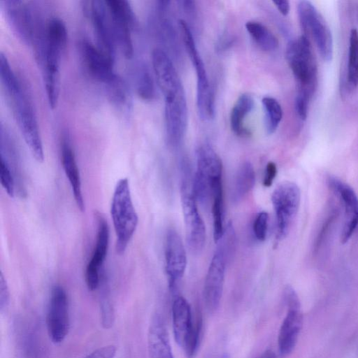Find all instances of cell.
Masks as SVG:
<instances>
[{"label":"cell","instance_id":"cell-1","mask_svg":"<svg viewBox=\"0 0 358 358\" xmlns=\"http://www.w3.org/2000/svg\"><path fill=\"white\" fill-rule=\"evenodd\" d=\"M110 215L116 236L115 249L124 253L136 229L138 217L133 204L128 179L117 182L111 201Z\"/></svg>","mask_w":358,"mask_h":358},{"label":"cell","instance_id":"cell-2","mask_svg":"<svg viewBox=\"0 0 358 358\" xmlns=\"http://www.w3.org/2000/svg\"><path fill=\"white\" fill-rule=\"evenodd\" d=\"M286 59L298 83V91L312 96L317 85V66L310 40L304 35L290 41Z\"/></svg>","mask_w":358,"mask_h":358},{"label":"cell","instance_id":"cell-3","mask_svg":"<svg viewBox=\"0 0 358 358\" xmlns=\"http://www.w3.org/2000/svg\"><path fill=\"white\" fill-rule=\"evenodd\" d=\"M172 325L176 341L187 358H193L199 345L202 317L196 313L195 320L188 301L177 296L172 304Z\"/></svg>","mask_w":358,"mask_h":358},{"label":"cell","instance_id":"cell-4","mask_svg":"<svg viewBox=\"0 0 358 358\" xmlns=\"http://www.w3.org/2000/svg\"><path fill=\"white\" fill-rule=\"evenodd\" d=\"M179 27L185 48L196 71L198 113L201 120H208L214 116L215 106L214 96L210 87L206 68L187 23L183 20H180Z\"/></svg>","mask_w":358,"mask_h":358},{"label":"cell","instance_id":"cell-5","mask_svg":"<svg viewBox=\"0 0 358 358\" xmlns=\"http://www.w3.org/2000/svg\"><path fill=\"white\" fill-rule=\"evenodd\" d=\"M180 182V198L187 243L192 251H201L205 244L206 227L199 213L192 190V180L187 166H183Z\"/></svg>","mask_w":358,"mask_h":358},{"label":"cell","instance_id":"cell-6","mask_svg":"<svg viewBox=\"0 0 358 358\" xmlns=\"http://www.w3.org/2000/svg\"><path fill=\"white\" fill-rule=\"evenodd\" d=\"M297 13L303 35L313 39L322 59L330 62L333 57V38L323 17L308 1L299 2Z\"/></svg>","mask_w":358,"mask_h":358},{"label":"cell","instance_id":"cell-7","mask_svg":"<svg viewBox=\"0 0 358 358\" xmlns=\"http://www.w3.org/2000/svg\"><path fill=\"white\" fill-rule=\"evenodd\" d=\"M196 170L192 180V190L196 201L206 203L211 198L212 184L222 178V160L208 144L199 146L196 152Z\"/></svg>","mask_w":358,"mask_h":358},{"label":"cell","instance_id":"cell-8","mask_svg":"<svg viewBox=\"0 0 358 358\" xmlns=\"http://www.w3.org/2000/svg\"><path fill=\"white\" fill-rule=\"evenodd\" d=\"M301 192L299 186L290 181L280 183L271 195L276 222L275 239L280 241L289 233L299 208Z\"/></svg>","mask_w":358,"mask_h":358},{"label":"cell","instance_id":"cell-9","mask_svg":"<svg viewBox=\"0 0 358 358\" xmlns=\"http://www.w3.org/2000/svg\"><path fill=\"white\" fill-rule=\"evenodd\" d=\"M152 64L157 83L164 95L165 105H177L186 102L180 77L169 55L163 50L152 52Z\"/></svg>","mask_w":358,"mask_h":358},{"label":"cell","instance_id":"cell-10","mask_svg":"<svg viewBox=\"0 0 358 358\" xmlns=\"http://www.w3.org/2000/svg\"><path fill=\"white\" fill-rule=\"evenodd\" d=\"M284 300L287 312L280 326L278 345L281 357L288 356L294 349L303 323V314L297 294L292 287L284 289Z\"/></svg>","mask_w":358,"mask_h":358},{"label":"cell","instance_id":"cell-11","mask_svg":"<svg viewBox=\"0 0 358 358\" xmlns=\"http://www.w3.org/2000/svg\"><path fill=\"white\" fill-rule=\"evenodd\" d=\"M13 113L22 137L38 162L44 160L43 144L36 117L23 91L10 98Z\"/></svg>","mask_w":358,"mask_h":358},{"label":"cell","instance_id":"cell-12","mask_svg":"<svg viewBox=\"0 0 358 358\" xmlns=\"http://www.w3.org/2000/svg\"><path fill=\"white\" fill-rule=\"evenodd\" d=\"M105 2L115 44L124 56L129 58L133 55L131 28L136 24L134 10L126 0H107Z\"/></svg>","mask_w":358,"mask_h":358},{"label":"cell","instance_id":"cell-13","mask_svg":"<svg viewBox=\"0 0 358 358\" xmlns=\"http://www.w3.org/2000/svg\"><path fill=\"white\" fill-rule=\"evenodd\" d=\"M46 323L48 335L55 343H62L66 337L69 327V307L67 294L59 285L51 291Z\"/></svg>","mask_w":358,"mask_h":358},{"label":"cell","instance_id":"cell-14","mask_svg":"<svg viewBox=\"0 0 358 358\" xmlns=\"http://www.w3.org/2000/svg\"><path fill=\"white\" fill-rule=\"evenodd\" d=\"M327 183L344 207L345 220L341 234V242L344 244L351 238L358 225V197L350 186L336 177L329 176Z\"/></svg>","mask_w":358,"mask_h":358},{"label":"cell","instance_id":"cell-15","mask_svg":"<svg viewBox=\"0 0 358 358\" xmlns=\"http://www.w3.org/2000/svg\"><path fill=\"white\" fill-rule=\"evenodd\" d=\"M165 271L169 288L173 290L182 278L187 266L185 248L179 234L173 229L167 231L164 246Z\"/></svg>","mask_w":358,"mask_h":358},{"label":"cell","instance_id":"cell-16","mask_svg":"<svg viewBox=\"0 0 358 358\" xmlns=\"http://www.w3.org/2000/svg\"><path fill=\"white\" fill-rule=\"evenodd\" d=\"M224 255L216 248L210 263L203 285V299L207 309L215 311L219 306L222 295L226 265Z\"/></svg>","mask_w":358,"mask_h":358},{"label":"cell","instance_id":"cell-17","mask_svg":"<svg viewBox=\"0 0 358 358\" xmlns=\"http://www.w3.org/2000/svg\"><path fill=\"white\" fill-rule=\"evenodd\" d=\"M97 232L92 257L85 270V282L89 290L94 291L100 285V269L108 250L109 228L106 219L98 213L96 215Z\"/></svg>","mask_w":358,"mask_h":358},{"label":"cell","instance_id":"cell-18","mask_svg":"<svg viewBox=\"0 0 358 358\" xmlns=\"http://www.w3.org/2000/svg\"><path fill=\"white\" fill-rule=\"evenodd\" d=\"M105 1L94 0L91 5V17L98 48L113 61L115 42Z\"/></svg>","mask_w":358,"mask_h":358},{"label":"cell","instance_id":"cell-19","mask_svg":"<svg viewBox=\"0 0 358 358\" xmlns=\"http://www.w3.org/2000/svg\"><path fill=\"white\" fill-rule=\"evenodd\" d=\"M8 21L17 36L25 43L33 40V22L29 10L22 1H6Z\"/></svg>","mask_w":358,"mask_h":358},{"label":"cell","instance_id":"cell-20","mask_svg":"<svg viewBox=\"0 0 358 358\" xmlns=\"http://www.w3.org/2000/svg\"><path fill=\"white\" fill-rule=\"evenodd\" d=\"M82 51L86 66L94 78L106 84L116 75L113 69V61L104 55L96 45L85 41Z\"/></svg>","mask_w":358,"mask_h":358},{"label":"cell","instance_id":"cell-21","mask_svg":"<svg viewBox=\"0 0 358 358\" xmlns=\"http://www.w3.org/2000/svg\"><path fill=\"white\" fill-rule=\"evenodd\" d=\"M148 348L150 358H173L167 329L159 315L153 317L150 325Z\"/></svg>","mask_w":358,"mask_h":358},{"label":"cell","instance_id":"cell-22","mask_svg":"<svg viewBox=\"0 0 358 358\" xmlns=\"http://www.w3.org/2000/svg\"><path fill=\"white\" fill-rule=\"evenodd\" d=\"M62 164L70 183L76 203L82 212L85 202L82 192L81 180L74 152L67 141H64L61 148Z\"/></svg>","mask_w":358,"mask_h":358},{"label":"cell","instance_id":"cell-23","mask_svg":"<svg viewBox=\"0 0 358 358\" xmlns=\"http://www.w3.org/2000/svg\"><path fill=\"white\" fill-rule=\"evenodd\" d=\"M253 107L254 100L248 94H241L234 103L230 114V127L237 136L246 137L250 135L245 120Z\"/></svg>","mask_w":358,"mask_h":358},{"label":"cell","instance_id":"cell-24","mask_svg":"<svg viewBox=\"0 0 358 358\" xmlns=\"http://www.w3.org/2000/svg\"><path fill=\"white\" fill-rule=\"evenodd\" d=\"M212 217L213 238L217 243L222 238L224 227V200L222 178L215 180L212 184Z\"/></svg>","mask_w":358,"mask_h":358},{"label":"cell","instance_id":"cell-25","mask_svg":"<svg viewBox=\"0 0 358 358\" xmlns=\"http://www.w3.org/2000/svg\"><path fill=\"white\" fill-rule=\"evenodd\" d=\"M255 183V173L252 164L245 162L239 166L234 180L231 198L238 203L253 188Z\"/></svg>","mask_w":358,"mask_h":358},{"label":"cell","instance_id":"cell-26","mask_svg":"<svg viewBox=\"0 0 358 358\" xmlns=\"http://www.w3.org/2000/svg\"><path fill=\"white\" fill-rule=\"evenodd\" d=\"M59 64L47 61L42 65L44 84L50 106L55 108L57 106L59 93Z\"/></svg>","mask_w":358,"mask_h":358},{"label":"cell","instance_id":"cell-27","mask_svg":"<svg viewBox=\"0 0 358 358\" xmlns=\"http://www.w3.org/2000/svg\"><path fill=\"white\" fill-rule=\"evenodd\" d=\"M245 28L250 36L264 51H274L278 49L279 43L276 36L262 23L257 21H248Z\"/></svg>","mask_w":358,"mask_h":358},{"label":"cell","instance_id":"cell-28","mask_svg":"<svg viewBox=\"0 0 358 358\" xmlns=\"http://www.w3.org/2000/svg\"><path fill=\"white\" fill-rule=\"evenodd\" d=\"M264 124L266 133L272 134L275 131L282 117V109L279 102L271 96H265L262 100Z\"/></svg>","mask_w":358,"mask_h":358},{"label":"cell","instance_id":"cell-29","mask_svg":"<svg viewBox=\"0 0 358 358\" xmlns=\"http://www.w3.org/2000/svg\"><path fill=\"white\" fill-rule=\"evenodd\" d=\"M67 30L64 22L58 17L51 18L45 31V42L65 50L67 43Z\"/></svg>","mask_w":358,"mask_h":358},{"label":"cell","instance_id":"cell-30","mask_svg":"<svg viewBox=\"0 0 358 358\" xmlns=\"http://www.w3.org/2000/svg\"><path fill=\"white\" fill-rule=\"evenodd\" d=\"M348 80L350 86L358 85V31L352 29L349 37Z\"/></svg>","mask_w":358,"mask_h":358},{"label":"cell","instance_id":"cell-31","mask_svg":"<svg viewBox=\"0 0 358 358\" xmlns=\"http://www.w3.org/2000/svg\"><path fill=\"white\" fill-rule=\"evenodd\" d=\"M108 96L112 102L120 108L128 103V92L125 83L118 76L115 75L106 83Z\"/></svg>","mask_w":358,"mask_h":358},{"label":"cell","instance_id":"cell-32","mask_svg":"<svg viewBox=\"0 0 358 358\" xmlns=\"http://www.w3.org/2000/svg\"><path fill=\"white\" fill-rule=\"evenodd\" d=\"M137 90L138 94L145 100H151L155 96V87L149 71L143 66L137 76Z\"/></svg>","mask_w":358,"mask_h":358},{"label":"cell","instance_id":"cell-33","mask_svg":"<svg viewBox=\"0 0 358 358\" xmlns=\"http://www.w3.org/2000/svg\"><path fill=\"white\" fill-rule=\"evenodd\" d=\"M217 243L216 248L222 252L227 262L230 261L236 247V234L231 222L227 224L222 238Z\"/></svg>","mask_w":358,"mask_h":358},{"label":"cell","instance_id":"cell-34","mask_svg":"<svg viewBox=\"0 0 358 358\" xmlns=\"http://www.w3.org/2000/svg\"><path fill=\"white\" fill-rule=\"evenodd\" d=\"M100 311L101 323L105 329L110 328L114 322V309L110 300L109 291L104 286L100 294Z\"/></svg>","mask_w":358,"mask_h":358},{"label":"cell","instance_id":"cell-35","mask_svg":"<svg viewBox=\"0 0 358 358\" xmlns=\"http://www.w3.org/2000/svg\"><path fill=\"white\" fill-rule=\"evenodd\" d=\"M0 179L7 194L13 197L15 193L16 179L7 161L2 156L0 157Z\"/></svg>","mask_w":358,"mask_h":358},{"label":"cell","instance_id":"cell-36","mask_svg":"<svg viewBox=\"0 0 358 358\" xmlns=\"http://www.w3.org/2000/svg\"><path fill=\"white\" fill-rule=\"evenodd\" d=\"M268 222V214L265 211L259 213L253 223V233L255 238L259 241L266 239Z\"/></svg>","mask_w":358,"mask_h":358},{"label":"cell","instance_id":"cell-37","mask_svg":"<svg viewBox=\"0 0 358 358\" xmlns=\"http://www.w3.org/2000/svg\"><path fill=\"white\" fill-rule=\"evenodd\" d=\"M311 96L305 92L298 91L295 98V110L300 119L305 120L308 115V104Z\"/></svg>","mask_w":358,"mask_h":358},{"label":"cell","instance_id":"cell-38","mask_svg":"<svg viewBox=\"0 0 358 358\" xmlns=\"http://www.w3.org/2000/svg\"><path fill=\"white\" fill-rule=\"evenodd\" d=\"M10 302V292L6 280L3 273L0 276V310L3 313L8 306Z\"/></svg>","mask_w":358,"mask_h":358},{"label":"cell","instance_id":"cell-39","mask_svg":"<svg viewBox=\"0 0 358 358\" xmlns=\"http://www.w3.org/2000/svg\"><path fill=\"white\" fill-rule=\"evenodd\" d=\"M115 354V346L110 345L95 350L85 358H114Z\"/></svg>","mask_w":358,"mask_h":358},{"label":"cell","instance_id":"cell-40","mask_svg":"<svg viewBox=\"0 0 358 358\" xmlns=\"http://www.w3.org/2000/svg\"><path fill=\"white\" fill-rule=\"evenodd\" d=\"M277 174V166L273 162H269L267 163L264 179L263 185L266 187H269L272 185L273 182Z\"/></svg>","mask_w":358,"mask_h":358},{"label":"cell","instance_id":"cell-41","mask_svg":"<svg viewBox=\"0 0 358 358\" xmlns=\"http://www.w3.org/2000/svg\"><path fill=\"white\" fill-rule=\"evenodd\" d=\"M273 3L282 15L286 16L289 13L290 6L288 1H274Z\"/></svg>","mask_w":358,"mask_h":358},{"label":"cell","instance_id":"cell-42","mask_svg":"<svg viewBox=\"0 0 358 358\" xmlns=\"http://www.w3.org/2000/svg\"><path fill=\"white\" fill-rule=\"evenodd\" d=\"M264 358H276L275 355L271 350L266 351Z\"/></svg>","mask_w":358,"mask_h":358}]
</instances>
